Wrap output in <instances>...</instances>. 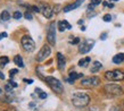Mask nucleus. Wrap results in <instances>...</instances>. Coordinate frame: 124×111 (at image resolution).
<instances>
[{
    "label": "nucleus",
    "instance_id": "38",
    "mask_svg": "<svg viewBox=\"0 0 124 111\" xmlns=\"http://www.w3.org/2000/svg\"><path fill=\"white\" fill-rule=\"evenodd\" d=\"M1 92H2V91H1V89H0V94H1Z\"/></svg>",
    "mask_w": 124,
    "mask_h": 111
},
{
    "label": "nucleus",
    "instance_id": "22",
    "mask_svg": "<svg viewBox=\"0 0 124 111\" xmlns=\"http://www.w3.org/2000/svg\"><path fill=\"white\" fill-rule=\"evenodd\" d=\"M22 13H21V11H15V13H14V15H13V17H14V18L15 19H21V17H22Z\"/></svg>",
    "mask_w": 124,
    "mask_h": 111
},
{
    "label": "nucleus",
    "instance_id": "19",
    "mask_svg": "<svg viewBox=\"0 0 124 111\" xmlns=\"http://www.w3.org/2000/svg\"><path fill=\"white\" fill-rule=\"evenodd\" d=\"M81 77H83V74H81V73H71L70 74V78L73 79V81H75V79L81 78Z\"/></svg>",
    "mask_w": 124,
    "mask_h": 111
},
{
    "label": "nucleus",
    "instance_id": "17",
    "mask_svg": "<svg viewBox=\"0 0 124 111\" xmlns=\"http://www.w3.org/2000/svg\"><path fill=\"white\" fill-rule=\"evenodd\" d=\"M0 18L1 21H4V22H7L10 19V14H9V11L8 10H4L1 13V15H0Z\"/></svg>",
    "mask_w": 124,
    "mask_h": 111
},
{
    "label": "nucleus",
    "instance_id": "23",
    "mask_svg": "<svg viewBox=\"0 0 124 111\" xmlns=\"http://www.w3.org/2000/svg\"><path fill=\"white\" fill-rule=\"evenodd\" d=\"M104 22H106V23H108V22H110L112 21V16L109 15V14H106L105 16H104Z\"/></svg>",
    "mask_w": 124,
    "mask_h": 111
},
{
    "label": "nucleus",
    "instance_id": "16",
    "mask_svg": "<svg viewBox=\"0 0 124 111\" xmlns=\"http://www.w3.org/2000/svg\"><path fill=\"white\" fill-rule=\"evenodd\" d=\"M14 62H15V65L21 67V68L24 67V62H23V59L21 56H15V57H14Z\"/></svg>",
    "mask_w": 124,
    "mask_h": 111
},
{
    "label": "nucleus",
    "instance_id": "37",
    "mask_svg": "<svg viewBox=\"0 0 124 111\" xmlns=\"http://www.w3.org/2000/svg\"><path fill=\"white\" fill-rule=\"evenodd\" d=\"M109 1H110V2L113 4V2H115V1H118V0H109Z\"/></svg>",
    "mask_w": 124,
    "mask_h": 111
},
{
    "label": "nucleus",
    "instance_id": "8",
    "mask_svg": "<svg viewBox=\"0 0 124 111\" xmlns=\"http://www.w3.org/2000/svg\"><path fill=\"white\" fill-rule=\"evenodd\" d=\"M50 53H51V49H50V47H49L48 44H45L41 48V50L39 51L38 56H37V61H39V62L43 61V60L47 59L49 56H50Z\"/></svg>",
    "mask_w": 124,
    "mask_h": 111
},
{
    "label": "nucleus",
    "instance_id": "32",
    "mask_svg": "<svg viewBox=\"0 0 124 111\" xmlns=\"http://www.w3.org/2000/svg\"><path fill=\"white\" fill-rule=\"evenodd\" d=\"M24 82H26L27 84H32V83H33V81H32V79H24Z\"/></svg>",
    "mask_w": 124,
    "mask_h": 111
},
{
    "label": "nucleus",
    "instance_id": "28",
    "mask_svg": "<svg viewBox=\"0 0 124 111\" xmlns=\"http://www.w3.org/2000/svg\"><path fill=\"white\" fill-rule=\"evenodd\" d=\"M9 85H10L11 87H17V83H15L14 81H9Z\"/></svg>",
    "mask_w": 124,
    "mask_h": 111
},
{
    "label": "nucleus",
    "instance_id": "13",
    "mask_svg": "<svg viewBox=\"0 0 124 111\" xmlns=\"http://www.w3.org/2000/svg\"><path fill=\"white\" fill-rule=\"evenodd\" d=\"M58 28L60 32H64L65 30H71L72 25L67 21H60V22H58Z\"/></svg>",
    "mask_w": 124,
    "mask_h": 111
},
{
    "label": "nucleus",
    "instance_id": "24",
    "mask_svg": "<svg viewBox=\"0 0 124 111\" xmlns=\"http://www.w3.org/2000/svg\"><path fill=\"white\" fill-rule=\"evenodd\" d=\"M79 42H80V39H79V37H75V39H72V40L70 41V43H71V44H78Z\"/></svg>",
    "mask_w": 124,
    "mask_h": 111
},
{
    "label": "nucleus",
    "instance_id": "29",
    "mask_svg": "<svg viewBox=\"0 0 124 111\" xmlns=\"http://www.w3.org/2000/svg\"><path fill=\"white\" fill-rule=\"evenodd\" d=\"M6 36H7V33H6V32H2V33H0V40L5 39Z\"/></svg>",
    "mask_w": 124,
    "mask_h": 111
},
{
    "label": "nucleus",
    "instance_id": "11",
    "mask_svg": "<svg viewBox=\"0 0 124 111\" xmlns=\"http://www.w3.org/2000/svg\"><path fill=\"white\" fill-rule=\"evenodd\" d=\"M82 2H83V0H76L74 4L67 5V6H66V7H65L64 9H63V10H64L65 13H68V11H71V10H74V9H76L78 7H80Z\"/></svg>",
    "mask_w": 124,
    "mask_h": 111
},
{
    "label": "nucleus",
    "instance_id": "7",
    "mask_svg": "<svg viewBox=\"0 0 124 111\" xmlns=\"http://www.w3.org/2000/svg\"><path fill=\"white\" fill-rule=\"evenodd\" d=\"M47 40H48L50 45L56 44V23L55 22H51L50 25H49L48 33H47Z\"/></svg>",
    "mask_w": 124,
    "mask_h": 111
},
{
    "label": "nucleus",
    "instance_id": "2",
    "mask_svg": "<svg viewBox=\"0 0 124 111\" xmlns=\"http://www.w3.org/2000/svg\"><path fill=\"white\" fill-rule=\"evenodd\" d=\"M46 82H47V84L50 86V89L53 90L54 92L58 93V94L63 93L64 86L60 83L59 79H57V78H55V77H51V76H48V77L46 78Z\"/></svg>",
    "mask_w": 124,
    "mask_h": 111
},
{
    "label": "nucleus",
    "instance_id": "6",
    "mask_svg": "<svg viewBox=\"0 0 124 111\" xmlns=\"http://www.w3.org/2000/svg\"><path fill=\"white\" fill-rule=\"evenodd\" d=\"M104 90L107 94L113 96H120L123 94V89L120 85H116V84H107V85L104 86Z\"/></svg>",
    "mask_w": 124,
    "mask_h": 111
},
{
    "label": "nucleus",
    "instance_id": "35",
    "mask_svg": "<svg viewBox=\"0 0 124 111\" xmlns=\"http://www.w3.org/2000/svg\"><path fill=\"white\" fill-rule=\"evenodd\" d=\"M106 39V34H102L101 35V40H105Z\"/></svg>",
    "mask_w": 124,
    "mask_h": 111
},
{
    "label": "nucleus",
    "instance_id": "31",
    "mask_svg": "<svg viewBox=\"0 0 124 111\" xmlns=\"http://www.w3.org/2000/svg\"><path fill=\"white\" fill-rule=\"evenodd\" d=\"M5 89H6V91H7V92H11V86L9 85V84H8V85H6V87H5Z\"/></svg>",
    "mask_w": 124,
    "mask_h": 111
},
{
    "label": "nucleus",
    "instance_id": "15",
    "mask_svg": "<svg viewBox=\"0 0 124 111\" xmlns=\"http://www.w3.org/2000/svg\"><path fill=\"white\" fill-rule=\"evenodd\" d=\"M124 60V53H117L116 56L113 57V62L114 63H121Z\"/></svg>",
    "mask_w": 124,
    "mask_h": 111
},
{
    "label": "nucleus",
    "instance_id": "20",
    "mask_svg": "<svg viewBox=\"0 0 124 111\" xmlns=\"http://www.w3.org/2000/svg\"><path fill=\"white\" fill-rule=\"evenodd\" d=\"M8 61H9V59H8L7 57H1V58H0V66L1 67L6 66L8 63Z\"/></svg>",
    "mask_w": 124,
    "mask_h": 111
},
{
    "label": "nucleus",
    "instance_id": "1",
    "mask_svg": "<svg viewBox=\"0 0 124 111\" xmlns=\"http://www.w3.org/2000/svg\"><path fill=\"white\" fill-rule=\"evenodd\" d=\"M90 102V96L82 92L74 93L72 96V103L78 108H84Z\"/></svg>",
    "mask_w": 124,
    "mask_h": 111
},
{
    "label": "nucleus",
    "instance_id": "21",
    "mask_svg": "<svg viewBox=\"0 0 124 111\" xmlns=\"http://www.w3.org/2000/svg\"><path fill=\"white\" fill-rule=\"evenodd\" d=\"M24 17H25L26 19H29V21H32V19H33V16H32V14H31L29 10H27L26 13L24 14Z\"/></svg>",
    "mask_w": 124,
    "mask_h": 111
},
{
    "label": "nucleus",
    "instance_id": "25",
    "mask_svg": "<svg viewBox=\"0 0 124 111\" xmlns=\"http://www.w3.org/2000/svg\"><path fill=\"white\" fill-rule=\"evenodd\" d=\"M16 74H17V69H10L9 70V76L10 77H14Z\"/></svg>",
    "mask_w": 124,
    "mask_h": 111
},
{
    "label": "nucleus",
    "instance_id": "33",
    "mask_svg": "<svg viewBox=\"0 0 124 111\" xmlns=\"http://www.w3.org/2000/svg\"><path fill=\"white\" fill-rule=\"evenodd\" d=\"M0 78H1V79H5V75L2 74L1 71H0Z\"/></svg>",
    "mask_w": 124,
    "mask_h": 111
},
{
    "label": "nucleus",
    "instance_id": "34",
    "mask_svg": "<svg viewBox=\"0 0 124 111\" xmlns=\"http://www.w3.org/2000/svg\"><path fill=\"white\" fill-rule=\"evenodd\" d=\"M35 92L38 93V94H40V93H41L42 91H41V90H40V89H35Z\"/></svg>",
    "mask_w": 124,
    "mask_h": 111
},
{
    "label": "nucleus",
    "instance_id": "30",
    "mask_svg": "<svg viewBox=\"0 0 124 111\" xmlns=\"http://www.w3.org/2000/svg\"><path fill=\"white\" fill-rule=\"evenodd\" d=\"M39 96H40V99H46V97H47V94L43 93V92H41L40 94H39Z\"/></svg>",
    "mask_w": 124,
    "mask_h": 111
},
{
    "label": "nucleus",
    "instance_id": "9",
    "mask_svg": "<svg viewBox=\"0 0 124 111\" xmlns=\"http://www.w3.org/2000/svg\"><path fill=\"white\" fill-rule=\"evenodd\" d=\"M93 44H94V42L92 40H85L84 42H82L79 47L80 53H83V55H84V53H88V52L92 49Z\"/></svg>",
    "mask_w": 124,
    "mask_h": 111
},
{
    "label": "nucleus",
    "instance_id": "3",
    "mask_svg": "<svg viewBox=\"0 0 124 111\" xmlns=\"http://www.w3.org/2000/svg\"><path fill=\"white\" fill-rule=\"evenodd\" d=\"M105 78L110 82H120L124 79V71L115 69V70H108L105 73Z\"/></svg>",
    "mask_w": 124,
    "mask_h": 111
},
{
    "label": "nucleus",
    "instance_id": "36",
    "mask_svg": "<svg viewBox=\"0 0 124 111\" xmlns=\"http://www.w3.org/2000/svg\"><path fill=\"white\" fill-rule=\"evenodd\" d=\"M104 6H105V7L106 6H108V2H107V1H104Z\"/></svg>",
    "mask_w": 124,
    "mask_h": 111
},
{
    "label": "nucleus",
    "instance_id": "10",
    "mask_svg": "<svg viewBox=\"0 0 124 111\" xmlns=\"http://www.w3.org/2000/svg\"><path fill=\"white\" fill-rule=\"evenodd\" d=\"M40 9H41V13L42 15L45 16L46 18H50L51 16H53V13L54 10L51 9V7L47 4H41L40 5Z\"/></svg>",
    "mask_w": 124,
    "mask_h": 111
},
{
    "label": "nucleus",
    "instance_id": "26",
    "mask_svg": "<svg viewBox=\"0 0 124 111\" xmlns=\"http://www.w3.org/2000/svg\"><path fill=\"white\" fill-rule=\"evenodd\" d=\"M102 0H91V4L93 5V6H98L99 4H101Z\"/></svg>",
    "mask_w": 124,
    "mask_h": 111
},
{
    "label": "nucleus",
    "instance_id": "4",
    "mask_svg": "<svg viewBox=\"0 0 124 111\" xmlns=\"http://www.w3.org/2000/svg\"><path fill=\"white\" fill-rule=\"evenodd\" d=\"M21 44H22L23 49L26 52H32L35 49V43H34L33 39L30 35H24L21 39Z\"/></svg>",
    "mask_w": 124,
    "mask_h": 111
},
{
    "label": "nucleus",
    "instance_id": "12",
    "mask_svg": "<svg viewBox=\"0 0 124 111\" xmlns=\"http://www.w3.org/2000/svg\"><path fill=\"white\" fill-rule=\"evenodd\" d=\"M57 62H58V68L59 69H64L65 65H66V59L60 52L57 53Z\"/></svg>",
    "mask_w": 124,
    "mask_h": 111
},
{
    "label": "nucleus",
    "instance_id": "27",
    "mask_svg": "<svg viewBox=\"0 0 124 111\" xmlns=\"http://www.w3.org/2000/svg\"><path fill=\"white\" fill-rule=\"evenodd\" d=\"M32 9H33V11H35V13H40L41 11V9H40V7H37V6H32Z\"/></svg>",
    "mask_w": 124,
    "mask_h": 111
},
{
    "label": "nucleus",
    "instance_id": "18",
    "mask_svg": "<svg viewBox=\"0 0 124 111\" xmlns=\"http://www.w3.org/2000/svg\"><path fill=\"white\" fill-rule=\"evenodd\" d=\"M89 62H90V58H89V57H86V58L80 59V61H79V66H81V67H85Z\"/></svg>",
    "mask_w": 124,
    "mask_h": 111
},
{
    "label": "nucleus",
    "instance_id": "5",
    "mask_svg": "<svg viewBox=\"0 0 124 111\" xmlns=\"http://www.w3.org/2000/svg\"><path fill=\"white\" fill-rule=\"evenodd\" d=\"M100 84V78L97 77V76H91V77H83L81 79V85L83 87H88V89H91V87H96Z\"/></svg>",
    "mask_w": 124,
    "mask_h": 111
},
{
    "label": "nucleus",
    "instance_id": "14",
    "mask_svg": "<svg viewBox=\"0 0 124 111\" xmlns=\"http://www.w3.org/2000/svg\"><path fill=\"white\" fill-rule=\"evenodd\" d=\"M101 63L99 62V61H94L93 65H92V68L90 69V71L92 73V74H94V73H97V71H99L100 69H101Z\"/></svg>",
    "mask_w": 124,
    "mask_h": 111
}]
</instances>
